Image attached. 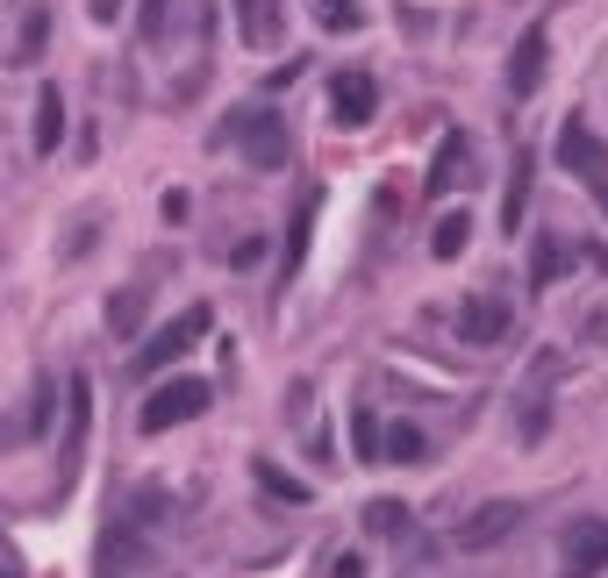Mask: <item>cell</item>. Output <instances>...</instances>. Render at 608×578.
<instances>
[{"mask_svg": "<svg viewBox=\"0 0 608 578\" xmlns=\"http://www.w3.org/2000/svg\"><path fill=\"white\" fill-rule=\"evenodd\" d=\"M208 408H215V386H208V378H165V386H151V400L137 408V428H143V436H165V428L201 422Z\"/></svg>", "mask_w": 608, "mask_h": 578, "instance_id": "7a4b0ae2", "label": "cell"}, {"mask_svg": "<svg viewBox=\"0 0 608 578\" xmlns=\"http://www.w3.org/2000/svg\"><path fill=\"white\" fill-rule=\"evenodd\" d=\"M237 8V43L243 51H279L287 36V0H229Z\"/></svg>", "mask_w": 608, "mask_h": 578, "instance_id": "9c48e42d", "label": "cell"}, {"mask_svg": "<svg viewBox=\"0 0 608 578\" xmlns=\"http://www.w3.org/2000/svg\"><path fill=\"white\" fill-rule=\"evenodd\" d=\"M87 422H93V386L87 372L72 378V400H65V478L79 472V450H87Z\"/></svg>", "mask_w": 608, "mask_h": 578, "instance_id": "5bb4252c", "label": "cell"}, {"mask_svg": "<svg viewBox=\"0 0 608 578\" xmlns=\"http://www.w3.org/2000/svg\"><path fill=\"white\" fill-rule=\"evenodd\" d=\"M165 15H173V0H143V43H165Z\"/></svg>", "mask_w": 608, "mask_h": 578, "instance_id": "d4e9b609", "label": "cell"}, {"mask_svg": "<svg viewBox=\"0 0 608 578\" xmlns=\"http://www.w3.org/2000/svg\"><path fill=\"white\" fill-rule=\"evenodd\" d=\"M51 400H58V386H51V378H36L29 400H22V408L0 422V450H22V442H36V428L51 422Z\"/></svg>", "mask_w": 608, "mask_h": 578, "instance_id": "8fae6325", "label": "cell"}, {"mask_svg": "<svg viewBox=\"0 0 608 578\" xmlns=\"http://www.w3.org/2000/svg\"><path fill=\"white\" fill-rule=\"evenodd\" d=\"M452 329H458V343H472V350H502L508 329H516V314H508L502 293H466Z\"/></svg>", "mask_w": 608, "mask_h": 578, "instance_id": "5b68a950", "label": "cell"}, {"mask_svg": "<svg viewBox=\"0 0 608 578\" xmlns=\"http://www.w3.org/2000/svg\"><path fill=\"white\" fill-rule=\"evenodd\" d=\"M143 557H151V543H143L137 522H115V528H107V543H101V571H107V578H129Z\"/></svg>", "mask_w": 608, "mask_h": 578, "instance_id": "4fadbf2b", "label": "cell"}, {"mask_svg": "<svg viewBox=\"0 0 608 578\" xmlns=\"http://www.w3.org/2000/svg\"><path fill=\"white\" fill-rule=\"evenodd\" d=\"M229 143L243 151L251 171H287V115H273V107H237L229 115Z\"/></svg>", "mask_w": 608, "mask_h": 578, "instance_id": "3957f363", "label": "cell"}, {"mask_svg": "<svg viewBox=\"0 0 608 578\" xmlns=\"http://www.w3.org/2000/svg\"><path fill=\"white\" fill-rule=\"evenodd\" d=\"M558 564H566V578H601L608 571V514H587V522L566 528Z\"/></svg>", "mask_w": 608, "mask_h": 578, "instance_id": "52a82bcc", "label": "cell"}, {"mask_svg": "<svg viewBox=\"0 0 608 578\" xmlns=\"http://www.w3.org/2000/svg\"><path fill=\"white\" fill-rule=\"evenodd\" d=\"M58 143H65V93L43 86L36 93V157H58Z\"/></svg>", "mask_w": 608, "mask_h": 578, "instance_id": "e0dca14e", "label": "cell"}, {"mask_svg": "<svg viewBox=\"0 0 608 578\" xmlns=\"http://www.w3.org/2000/svg\"><path fill=\"white\" fill-rule=\"evenodd\" d=\"M466 243H472V215L466 207H458V215H444L430 229V257H444V265H452V257H466Z\"/></svg>", "mask_w": 608, "mask_h": 578, "instance_id": "ac0fdd59", "label": "cell"}, {"mask_svg": "<svg viewBox=\"0 0 608 578\" xmlns=\"http://www.w3.org/2000/svg\"><path fill=\"white\" fill-rule=\"evenodd\" d=\"M522 500H486V508H472L466 522H452V550H494V543H508L522 528Z\"/></svg>", "mask_w": 608, "mask_h": 578, "instance_id": "8992f818", "label": "cell"}, {"mask_svg": "<svg viewBox=\"0 0 608 578\" xmlns=\"http://www.w3.org/2000/svg\"><path fill=\"white\" fill-rule=\"evenodd\" d=\"M351 450H358V464H380V414L372 408H351Z\"/></svg>", "mask_w": 608, "mask_h": 578, "instance_id": "7402d4cb", "label": "cell"}, {"mask_svg": "<svg viewBox=\"0 0 608 578\" xmlns=\"http://www.w3.org/2000/svg\"><path fill=\"white\" fill-rule=\"evenodd\" d=\"M330 578H365V564L358 557H330Z\"/></svg>", "mask_w": 608, "mask_h": 578, "instance_id": "484cf974", "label": "cell"}, {"mask_svg": "<svg viewBox=\"0 0 608 578\" xmlns=\"http://www.w3.org/2000/svg\"><path fill=\"white\" fill-rule=\"evenodd\" d=\"M558 265H566V243L537 236V251H530V293H552L558 286Z\"/></svg>", "mask_w": 608, "mask_h": 578, "instance_id": "d6986e66", "label": "cell"}, {"mask_svg": "<svg viewBox=\"0 0 608 578\" xmlns=\"http://www.w3.org/2000/svg\"><path fill=\"white\" fill-rule=\"evenodd\" d=\"M315 15H322V29H358L365 8L358 0H315Z\"/></svg>", "mask_w": 608, "mask_h": 578, "instance_id": "cb8c5ba5", "label": "cell"}, {"mask_svg": "<svg viewBox=\"0 0 608 578\" xmlns=\"http://www.w3.org/2000/svg\"><path fill=\"white\" fill-rule=\"evenodd\" d=\"M472 137H444L436 143V165H430V201H444L452 187H472Z\"/></svg>", "mask_w": 608, "mask_h": 578, "instance_id": "7c38bea8", "label": "cell"}, {"mask_svg": "<svg viewBox=\"0 0 608 578\" xmlns=\"http://www.w3.org/2000/svg\"><path fill=\"white\" fill-rule=\"evenodd\" d=\"M43 43H51V8H29V15H22V51H15V65H43Z\"/></svg>", "mask_w": 608, "mask_h": 578, "instance_id": "44dd1931", "label": "cell"}, {"mask_svg": "<svg viewBox=\"0 0 608 578\" xmlns=\"http://www.w3.org/2000/svg\"><path fill=\"white\" fill-rule=\"evenodd\" d=\"M251 478H258V493L273 500V508H308V500H315V486H308V478L279 472L273 458H251Z\"/></svg>", "mask_w": 608, "mask_h": 578, "instance_id": "9a60e30c", "label": "cell"}, {"mask_svg": "<svg viewBox=\"0 0 608 578\" xmlns=\"http://www.w3.org/2000/svg\"><path fill=\"white\" fill-rule=\"evenodd\" d=\"M208 329H215V307H208V300H187L165 329H151V343H143L137 358H129V372H137V378H157L165 364H179V358H187V350H193L201 336H208Z\"/></svg>", "mask_w": 608, "mask_h": 578, "instance_id": "6da1fadb", "label": "cell"}, {"mask_svg": "<svg viewBox=\"0 0 608 578\" xmlns=\"http://www.w3.org/2000/svg\"><path fill=\"white\" fill-rule=\"evenodd\" d=\"M430 458V436L416 422H380V464H422Z\"/></svg>", "mask_w": 608, "mask_h": 578, "instance_id": "2e32d148", "label": "cell"}, {"mask_svg": "<svg viewBox=\"0 0 608 578\" xmlns=\"http://www.w3.org/2000/svg\"><path fill=\"white\" fill-rule=\"evenodd\" d=\"M522 215H530V157H516V179H508V193H502V229L508 236L522 229Z\"/></svg>", "mask_w": 608, "mask_h": 578, "instance_id": "ffe728a7", "label": "cell"}, {"mask_svg": "<svg viewBox=\"0 0 608 578\" xmlns=\"http://www.w3.org/2000/svg\"><path fill=\"white\" fill-rule=\"evenodd\" d=\"M558 165L573 171L580 187L601 201V215H608V143L594 137V121H587V115H566V129H558Z\"/></svg>", "mask_w": 608, "mask_h": 578, "instance_id": "277c9868", "label": "cell"}, {"mask_svg": "<svg viewBox=\"0 0 608 578\" xmlns=\"http://www.w3.org/2000/svg\"><path fill=\"white\" fill-rule=\"evenodd\" d=\"M0 578H22V564H15V557H8V550H0Z\"/></svg>", "mask_w": 608, "mask_h": 578, "instance_id": "4316f807", "label": "cell"}, {"mask_svg": "<svg viewBox=\"0 0 608 578\" xmlns=\"http://www.w3.org/2000/svg\"><path fill=\"white\" fill-rule=\"evenodd\" d=\"M365 528H372V536H401V528H408V508H401V500H372V508H365Z\"/></svg>", "mask_w": 608, "mask_h": 578, "instance_id": "603a6c76", "label": "cell"}, {"mask_svg": "<svg viewBox=\"0 0 608 578\" xmlns=\"http://www.w3.org/2000/svg\"><path fill=\"white\" fill-rule=\"evenodd\" d=\"M380 115V79H372V72H337L330 79V121L337 129H365V121Z\"/></svg>", "mask_w": 608, "mask_h": 578, "instance_id": "ba28073f", "label": "cell"}, {"mask_svg": "<svg viewBox=\"0 0 608 578\" xmlns=\"http://www.w3.org/2000/svg\"><path fill=\"white\" fill-rule=\"evenodd\" d=\"M544 65H552V36H544V22H537V29H522L516 57H508V93L530 101V93L544 86Z\"/></svg>", "mask_w": 608, "mask_h": 578, "instance_id": "30bf717a", "label": "cell"}]
</instances>
